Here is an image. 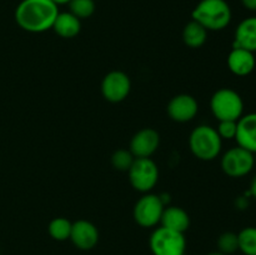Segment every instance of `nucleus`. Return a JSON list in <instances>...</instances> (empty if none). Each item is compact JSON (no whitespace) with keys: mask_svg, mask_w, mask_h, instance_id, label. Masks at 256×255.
<instances>
[{"mask_svg":"<svg viewBox=\"0 0 256 255\" xmlns=\"http://www.w3.org/2000/svg\"><path fill=\"white\" fill-rule=\"evenodd\" d=\"M59 8L52 0H22L15 9V22L29 32L52 29Z\"/></svg>","mask_w":256,"mask_h":255,"instance_id":"f257e3e1","label":"nucleus"},{"mask_svg":"<svg viewBox=\"0 0 256 255\" xmlns=\"http://www.w3.org/2000/svg\"><path fill=\"white\" fill-rule=\"evenodd\" d=\"M192 16L208 32H219L230 24L232 12L226 0H202L194 8Z\"/></svg>","mask_w":256,"mask_h":255,"instance_id":"f03ea898","label":"nucleus"},{"mask_svg":"<svg viewBox=\"0 0 256 255\" xmlns=\"http://www.w3.org/2000/svg\"><path fill=\"white\" fill-rule=\"evenodd\" d=\"M189 146L195 158L210 162L218 158L222 152V139L216 129L210 125H199L190 134Z\"/></svg>","mask_w":256,"mask_h":255,"instance_id":"7ed1b4c3","label":"nucleus"},{"mask_svg":"<svg viewBox=\"0 0 256 255\" xmlns=\"http://www.w3.org/2000/svg\"><path fill=\"white\" fill-rule=\"evenodd\" d=\"M210 108L219 122L234 120L238 122L244 112V102L240 94L229 88H222L214 92L210 100Z\"/></svg>","mask_w":256,"mask_h":255,"instance_id":"20e7f679","label":"nucleus"},{"mask_svg":"<svg viewBox=\"0 0 256 255\" xmlns=\"http://www.w3.org/2000/svg\"><path fill=\"white\" fill-rule=\"evenodd\" d=\"M149 245L154 255H185L186 239L182 232L160 226L150 235Z\"/></svg>","mask_w":256,"mask_h":255,"instance_id":"39448f33","label":"nucleus"},{"mask_svg":"<svg viewBox=\"0 0 256 255\" xmlns=\"http://www.w3.org/2000/svg\"><path fill=\"white\" fill-rule=\"evenodd\" d=\"M128 174L132 186L144 194L154 189L159 180L158 165L150 158H135Z\"/></svg>","mask_w":256,"mask_h":255,"instance_id":"423d86ee","label":"nucleus"},{"mask_svg":"<svg viewBox=\"0 0 256 255\" xmlns=\"http://www.w3.org/2000/svg\"><path fill=\"white\" fill-rule=\"evenodd\" d=\"M164 208V202L159 195L146 192L135 204L132 216L140 226L152 228L160 222Z\"/></svg>","mask_w":256,"mask_h":255,"instance_id":"0eeeda50","label":"nucleus"},{"mask_svg":"<svg viewBox=\"0 0 256 255\" xmlns=\"http://www.w3.org/2000/svg\"><path fill=\"white\" fill-rule=\"evenodd\" d=\"M254 165V154L239 145L228 150L222 158V172L232 178L245 176L252 172Z\"/></svg>","mask_w":256,"mask_h":255,"instance_id":"6e6552de","label":"nucleus"},{"mask_svg":"<svg viewBox=\"0 0 256 255\" xmlns=\"http://www.w3.org/2000/svg\"><path fill=\"white\" fill-rule=\"evenodd\" d=\"M132 90V82L125 72L114 70L108 72L102 82V96L110 102H120L128 98Z\"/></svg>","mask_w":256,"mask_h":255,"instance_id":"1a4fd4ad","label":"nucleus"},{"mask_svg":"<svg viewBox=\"0 0 256 255\" xmlns=\"http://www.w3.org/2000/svg\"><path fill=\"white\" fill-rule=\"evenodd\" d=\"M199 110L196 99L189 94H179L168 104V114L170 119L178 122H188L194 119Z\"/></svg>","mask_w":256,"mask_h":255,"instance_id":"9d476101","label":"nucleus"},{"mask_svg":"<svg viewBox=\"0 0 256 255\" xmlns=\"http://www.w3.org/2000/svg\"><path fill=\"white\" fill-rule=\"evenodd\" d=\"M160 135L152 128L139 130L130 142V152L135 158H150L158 150Z\"/></svg>","mask_w":256,"mask_h":255,"instance_id":"9b49d317","label":"nucleus"},{"mask_svg":"<svg viewBox=\"0 0 256 255\" xmlns=\"http://www.w3.org/2000/svg\"><path fill=\"white\" fill-rule=\"evenodd\" d=\"M70 240L80 250H90L99 242V230L88 220H78L72 222Z\"/></svg>","mask_w":256,"mask_h":255,"instance_id":"f8f14e48","label":"nucleus"},{"mask_svg":"<svg viewBox=\"0 0 256 255\" xmlns=\"http://www.w3.org/2000/svg\"><path fill=\"white\" fill-rule=\"evenodd\" d=\"M238 145L249 150L252 154L256 152V112L242 115L238 120L236 135Z\"/></svg>","mask_w":256,"mask_h":255,"instance_id":"ddd939ff","label":"nucleus"},{"mask_svg":"<svg viewBox=\"0 0 256 255\" xmlns=\"http://www.w3.org/2000/svg\"><path fill=\"white\" fill-rule=\"evenodd\" d=\"M256 60L254 52L242 48H232L228 55V68L238 76H246L255 69Z\"/></svg>","mask_w":256,"mask_h":255,"instance_id":"4468645a","label":"nucleus"},{"mask_svg":"<svg viewBox=\"0 0 256 255\" xmlns=\"http://www.w3.org/2000/svg\"><path fill=\"white\" fill-rule=\"evenodd\" d=\"M232 48L256 52V16H250L240 22L235 30Z\"/></svg>","mask_w":256,"mask_h":255,"instance_id":"2eb2a0df","label":"nucleus"},{"mask_svg":"<svg viewBox=\"0 0 256 255\" xmlns=\"http://www.w3.org/2000/svg\"><path fill=\"white\" fill-rule=\"evenodd\" d=\"M160 224H162V226L184 234L190 226V216L182 208H164L162 219H160Z\"/></svg>","mask_w":256,"mask_h":255,"instance_id":"dca6fc26","label":"nucleus"},{"mask_svg":"<svg viewBox=\"0 0 256 255\" xmlns=\"http://www.w3.org/2000/svg\"><path fill=\"white\" fill-rule=\"evenodd\" d=\"M52 30L64 39H72L80 32L82 22L79 18H76L70 12H59L52 25Z\"/></svg>","mask_w":256,"mask_h":255,"instance_id":"f3484780","label":"nucleus"},{"mask_svg":"<svg viewBox=\"0 0 256 255\" xmlns=\"http://www.w3.org/2000/svg\"><path fill=\"white\" fill-rule=\"evenodd\" d=\"M206 38L208 30L195 20L188 22L185 25L184 30H182V40H184L185 45L192 48V49H198V48L202 46L206 42Z\"/></svg>","mask_w":256,"mask_h":255,"instance_id":"a211bd4d","label":"nucleus"},{"mask_svg":"<svg viewBox=\"0 0 256 255\" xmlns=\"http://www.w3.org/2000/svg\"><path fill=\"white\" fill-rule=\"evenodd\" d=\"M72 225V222L66 218H55L50 222L48 232H49L50 236L56 242H65V240L70 239Z\"/></svg>","mask_w":256,"mask_h":255,"instance_id":"6ab92c4d","label":"nucleus"},{"mask_svg":"<svg viewBox=\"0 0 256 255\" xmlns=\"http://www.w3.org/2000/svg\"><path fill=\"white\" fill-rule=\"evenodd\" d=\"M239 250L245 255H256V228L248 226L238 234Z\"/></svg>","mask_w":256,"mask_h":255,"instance_id":"aec40b11","label":"nucleus"},{"mask_svg":"<svg viewBox=\"0 0 256 255\" xmlns=\"http://www.w3.org/2000/svg\"><path fill=\"white\" fill-rule=\"evenodd\" d=\"M70 12L75 16L82 19H88L95 12L94 0H70L69 2Z\"/></svg>","mask_w":256,"mask_h":255,"instance_id":"412c9836","label":"nucleus"},{"mask_svg":"<svg viewBox=\"0 0 256 255\" xmlns=\"http://www.w3.org/2000/svg\"><path fill=\"white\" fill-rule=\"evenodd\" d=\"M218 249L220 252L225 255L234 254L239 250V240H238V234L232 232H226L222 234L218 239Z\"/></svg>","mask_w":256,"mask_h":255,"instance_id":"4be33fe9","label":"nucleus"},{"mask_svg":"<svg viewBox=\"0 0 256 255\" xmlns=\"http://www.w3.org/2000/svg\"><path fill=\"white\" fill-rule=\"evenodd\" d=\"M135 156L132 154L130 150L120 149L112 154V164L119 172H128L134 162Z\"/></svg>","mask_w":256,"mask_h":255,"instance_id":"5701e85b","label":"nucleus"},{"mask_svg":"<svg viewBox=\"0 0 256 255\" xmlns=\"http://www.w3.org/2000/svg\"><path fill=\"white\" fill-rule=\"evenodd\" d=\"M236 128L238 122H234V120H222V122H219V126H218L216 132L222 139L230 140L235 139Z\"/></svg>","mask_w":256,"mask_h":255,"instance_id":"b1692460","label":"nucleus"},{"mask_svg":"<svg viewBox=\"0 0 256 255\" xmlns=\"http://www.w3.org/2000/svg\"><path fill=\"white\" fill-rule=\"evenodd\" d=\"M242 2L248 10L256 12V0H242Z\"/></svg>","mask_w":256,"mask_h":255,"instance_id":"393cba45","label":"nucleus"},{"mask_svg":"<svg viewBox=\"0 0 256 255\" xmlns=\"http://www.w3.org/2000/svg\"><path fill=\"white\" fill-rule=\"evenodd\" d=\"M248 195H252V196H254L256 199V175L254 176V179L252 180V182H250V189Z\"/></svg>","mask_w":256,"mask_h":255,"instance_id":"a878e982","label":"nucleus"},{"mask_svg":"<svg viewBox=\"0 0 256 255\" xmlns=\"http://www.w3.org/2000/svg\"><path fill=\"white\" fill-rule=\"evenodd\" d=\"M52 2H55V4L59 6V5H64V4H69L70 0H52Z\"/></svg>","mask_w":256,"mask_h":255,"instance_id":"bb28decb","label":"nucleus"},{"mask_svg":"<svg viewBox=\"0 0 256 255\" xmlns=\"http://www.w3.org/2000/svg\"><path fill=\"white\" fill-rule=\"evenodd\" d=\"M208 255H225V254H222V252H210V254H208Z\"/></svg>","mask_w":256,"mask_h":255,"instance_id":"cd10ccee","label":"nucleus"},{"mask_svg":"<svg viewBox=\"0 0 256 255\" xmlns=\"http://www.w3.org/2000/svg\"><path fill=\"white\" fill-rule=\"evenodd\" d=\"M254 156H255V164H256V152L254 154Z\"/></svg>","mask_w":256,"mask_h":255,"instance_id":"c85d7f7f","label":"nucleus"}]
</instances>
